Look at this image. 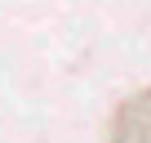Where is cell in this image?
<instances>
[{"label":"cell","mask_w":151,"mask_h":143,"mask_svg":"<svg viewBox=\"0 0 151 143\" xmlns=\"http://www.w3.org/2000/svg\"><path fill=\"white\" fill-rule=\"evenodd\" d=\"M107 143H151V90H138L116 103Z\"/></svg>","instance_id":"cell-1"}]
</instances>
